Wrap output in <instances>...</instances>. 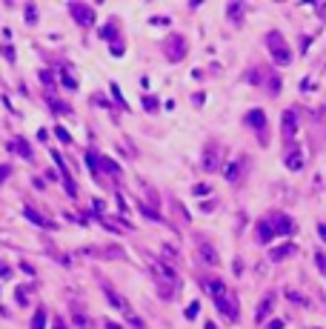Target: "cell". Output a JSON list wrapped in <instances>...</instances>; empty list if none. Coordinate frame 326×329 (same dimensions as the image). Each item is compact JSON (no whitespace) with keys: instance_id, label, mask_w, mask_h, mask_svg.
<instances>
[{"instance_id":"5bb4252c","label":"cell","mask_w":326,"mask_h":329,"mask_svg":"<svg viewBox=\"0 0 326 329\" xmlns=\"http://www.w3.org/2000/svg\"><path fill=\"white\" fill-rule=\"evenodd\" d=\"M29 292H32V286H17V289H14V304L29 307Z\"/></svg>"},{"instance_id":"7a4b0ae2","label":"cell","mask_w":326,"mask_h":329,"mask_svg":"<svg viewBox=\"0 0 326 329\" xmlns=\"http://www.w3.org/2000/svg\"><path fill=\"white\" fill-rule=\"evenodd\" d=\"M69 14L75 17L78 26H92L94 23V11L86 6V3H69Z\"/></svg>"},{"instance_id":"ffe728a7","label":"cell","mask_w":326,"mask_h":329,"mask_svg":"<svg viewBox=\"0 0 326 329\" xmlns=\"http://www.w3.org/2000/svg\"><path fill=\"white\" fill-rule=\"evenodd\" d=\"M200 258H203L206 263H218V255H215L212 246H200Z\"/></svg>"},{"instance_id":"cb8c5ba5","label":"cell","mask_w":326,"mask_h":329,"mask_svg":"<svg viewBox=\"0 0 326 329\" xmlns=\"http://www.w3.org/2000/svg\"><path fill=\"white\" fill-rule=\"evenodd\" d=\"M40 83H46V86H49V92H52V86H55V75L43 69V72H40Z\"/></svg>"},{"instance_id":"e0dca14e","label":"cell","mask_w":326,"mask_h":329,"mask_svg":"<svg viewBox=\"0 0 326 329\" xmlns=\"http://www.w3.org/2000/svg\"><path fill=\"white\" fill-rule=\"evenodd\" d=\"M295 252V246L292 243H286V246H278V249H272V261H280V258H286V255H292Z\"/></svg>"},{"instance_id":"e575fe53","label":"cell","mask_w":326,"mask_h":329,"mask_svg":"<svg viewBox=\"0 0 326 329\" xmlns=\"http://www.w3.org/2000/svg\"><path fill=\"white\" fill-rule=\"evenodd\" d=\"M206 329H218V327H215V324H206Z\"/></svg>"},{"instance_id":"52a82bcc","label":"cell","mask_w":326,"mask_h":329,"mask_svg":"<svg viewBox=\"0 0 326 329\" xmlns=\"http://www.w3.org/2000/svg\"><path fill=\"white\" fill-rule=\"evenodd\" d=\"M215 304H218V309H221V312H223V315H226L229 321H238V307H235V301H232L229 295L221 298V301H215Z\"/></svg>"},{"instance_id":"8fae6325","label":"cell","mask_w":326,"mask_h":329,"mask_svg":"<svg viewBox=\"0 0 326 329\" xmlns=\"http://www.w3.org/2000/svg\"><path fill=\"white\" fill-rule=\"evenodd\" d=\"M218 152H221L218 146H209V149H206V155H203V169H206V172L218 169Z\"/></svg>"},{"instance_id":"d4e9b609","label":"cell","mask_w":326,"mask_h":329,"mask_svg":"<svg viewBox=\"0 0 326 329\" xmlns=\"http://www.w3.org/2000/svg\"><path fill=\"white\" fill-rule=\"evenodd\" d=\"M143 106H146V109H149V112H158V109H161V103L155 101V98H149V95H146V98H143Z\"/></svg>"},{"instance_id":"30bf717a","label":"cell","mask_w":326,"mask_h":329,"mask_svg":"<svg viewBox=\"0 0 326 329\" xmlns=\"http://www.w3.org/2000/svg\"><path fill=\"white\" fill-rule=\"evenodd\" d=\"M246 123L255 126V129H263V126H266V114H263V109H252V112L246 114Z\"/></svg>"},{"instance_id":"484cf974","label":"cell","mask_w":326,"mask_h":329,"mask_svg":"<svg viewBox=\"0 0 326 329\" xmlns=\"http://www.w3.org/2000/svg\"><path fill=\"white\" fill-rule=\"evenodd\" d=\"M55 135H58L60 140H63V143H72V135L66 132V129H63V126H58V129H55Z\"/></svg>"},{"instance_id":"f546056e","label":"cell","mask_w":326,"mask_h":329,"mask_svg":"<svg viewBox=\"0 0 326 329\" xmlns=\"http://www.w3.org/2000/svg\"><path fill=\"white\" fill-rule=\"evenodd\" d=\"M198 309H200V304H192V307L186 309V318L192 321V318H195V315H198Z\"/></svg>"},{"instance_id":"6da1fadb","label":"cell","mask_w":326,"mask_h":329,"mask_svg":"<svg viewBox=\"0 0 326 329\" xmlns=\"http://www.w3.org/2000/svg\"><path fill=\"white\" fill-rule=\"evenodd\" d=\"M266 43H269V49H272V55H275V63H289V60H292L289 49H286V40H283L278 32H269L266 34Z\"/></svg>"},{"instance_id":"4dcf8cb0","label":"cell","mask_w":326,"mask_h":329,"mask_svg":"<svg viewBox=\"0 0 326 329\" xmlns=\"http://www.w3.org/2000/svg\"><path fill=\"white\" fill-rule=\"evenodd\" d=\"M0 278H3V281H6V278H12V269H9L6 263H0Z\"/></svg>"},{"instance_id":"4fadbf2b","label":"cell","mask_w":326,"mask_h":329,"mask_svg":"<svg viewBox=\"0 0 326 329\" xmlns=\"http://www.w3.org/2000/svg\"><path fill=\"white\" fill-rule=\"evenodd\" d=\"M46 321H49V312L43 307H37L35 318H32V329H46Z\"/></svg>"},{"instance_id":"2e32d148","label":"cell","mask_w":326,"mask_h":329,"mask_svg":"<svg viewBox=\"0 0 326 329\" xmlns=\"http://www.w3.org/2000/svg\"><path fill=\"white\" fill-rule=\"evenodd\" d=\"M14 149H17V152H20V155H23L26 160H32V146L26 143L23 137H17V140H14Z\"/></svg>"},{"instance_id":"1f68e13d","label":"cell","mask_w":326,"mask_h":329,"mask_svg":"<svg viewBox=\"0 0 326 329\" xmlns=\"http://www.w3.org/2000/svg\"><path fill=\"white\" fill-rule=\"evenodd\" d=\"M20 269H23V272H26V275H35V269H32V263H26V261H23V263H20Z\"/></svg>"},{"instance_id":"83f0119b","label":"cell","mask_w":326,"mask_h":329,"mask_svg":"<svg viewBox=\"0 0 326 329\" xmlns=\"http://www.w3.org/2000/svg\"><path fill=\"white\" fill-rule=\"evenodd\" d=\"M244 14V6L238 3V6H229V17H241Z\"/></svg>"},{"instance_id":"9c48e42d","label":"cell","mask_w":326,"mask_h":329,"mask_svg":"<svg viewBox=\"0 0 326 329\" xmlns=\"http://www.w3.org/2000/svg\"><path fill=\"white\" fill-rule=\"evenodd\" d=\"M272 307H275V295H266L263 298V304L257 307V312H255V321L260 324V321H266V315L272 312Z\"/></svg>"},{"instance_id":"ac0fdd59","label":"cell","mask_w":326,"mask_h":329,"mask_svg":"<svg viewBox=\"0 0 326 329\" xmlns=\"http://www.w3.org/2000/svg\"><path fill=\"white\" fill-rule=\"evenodd\" d=\"M106 301H109V304H112L115 309H126V304H123V298H120V295H115L112 289H106Z\"/></svg>"},{"instance_id":"d6a6232c","label":"cell","mask_w":326,"mask_h":329,"mask_svg":"<svg viewBox=\"0 0 326 329\" xmlns=\"http://www.w3.org/2000/svg\"><path fill=\"white\" fill-rule=\"evenodd\" d=\"M55 329H69V327H66V321L63 318H55Z\"/></svg>"},{"instance_id":"44dd1931","label":"cell","mask_w":326,"mask_h":329,"mask_svg":"<svg viewBox=\"0 0 326 329\" xmlns=\"http://www.w3.org/2000/svg\"><path fill=\"white\" fill-rule=\"evenodd\" d=\"M60 80H63V86H69V89H78V80L72 78V75H69V72H66V69L60 72Z\"/></svg>"},{"instance_id":"f1b7e54d","label":"cell","mask_w":326,"mask_h":329,"mask_svg":"<svg viewBox=\"0 0 326 329\" xmlns=\"http://www.w3.org/2000/svg\"><path fill=\"white\" fill-rule=\"evenodd\" d=\"M89 324H92V321H86V318H83V315H75V327L86 329V327H89Z\"/></svg>"},{"instance_id":"277c9868","label":"cell","mask_w":326,"mask_h":329,"mask_svg":"<svg viewBox=\"0 0 326 329\" xmlns=\"http://www.w3.org/2000/svg\"><path fill=\"white\" fill-rule=\"evenodd\" d=\"M200 284H203V289H206V292H209L215 301H221V298L229 295V292H226V284H223L221 278H203Z\"/></svg>"},{"instance_id":"4316f807","label":"cell","mask_w":326,"mask_h":329,"mask_svg":"<svg viewBox=\"0 0 326 329\" xmlns=\"http://www.w3.org/2000/svg\"><path fill=\"white\" fill-rule=\"evenodd\" d=\"M9 175H12V166H9V163H3V166H0V183L9 181Z\"/></svg>"},{"instance_id":"7c38bea8","label":"cell","mask_w":326,"mask_h":329,"mask_svg":"<svg viewBox=\"0 0 326 329\" xmlns=\"http://www.w3.org/2000/svg\"><path fill=\"white\" fill-rule=\"evenodd\" d=\"M272 235H275V229L269 226V220H260V223H257V232H255V238L260 240V243H266V240L272 238Z\"/></svg>"},{"instance_id":"ba28073f","label":"cell","mask_w":326,"mask_h":329,"mask_svg":"<svg viewBox=\"0 0 326 329\" xmlns=\"http://www.w3.org/2000/svg\"><path fill=\"white\" fill-rule=\"evenodd\" d=\"M23 215L29 218L32 223H37V226H43V229H55V223H52V220H46V218L40 215V212H35L32 206H23Z\"/></svg>"},{"instance_id":"8992f818","label":"cell","mask_w":326,"mask_h":329,"mask_svg":"<svg viewBox=\"0 0 326 329\" xmlns=\"http://www.w3.org/2000/svg\"><path fill=\"white\" fill-rule=\"evenodd\" d=\"M244 169H246V158H238V160H232V163L223 169V175H226V181L238 183L241 178H244Z\"/></svg>"},{"instance_id":"836d02e7","label":"cell","mask_w":326,"mask_h":329,"mask_svg":"<svg viewBox=\"0 0 326 329\" xmlns=\"http://www.w3.org/2000/svg\"><path fill=\"white\" fill-rule=\"evenodd\" d=\"M106 329H123L120 324H112V321H106Z\"/></svg>"},{"instance_id":"5b68a950","label":"cell","mask_w":326,"mask_h":329,"mask_svg":"<svg viewBox=\"0 0 326 329\" xmlns=\"http://www.w3.org/2000/svg\"><path fill=\"white\" fill-rule=\"evenodd\" d=\"M280 129H283V137L292 140L295 132H298V114L295 112H283V117H280Z\"/></svg>"},{"instance_id":"3957f363","label":"cell","mask_w":326,"mask_h":329,"mask_svg":"<svg viewBox=\"0 0 326 329\" xmlns=\"http://www.w3.org/2000/svg\"><path fill=\"white\" fill-rule=\"evenodd\" d=\"M166 55H169V60H180V57L186 55V40H183L180 34L169 37V40H166Z\"/></svg>"},{"instance_id":"9a60e30c","label":"cell","mask_w":326,"mask_h":329,"mask_svg":"<svg viewBox=\"0 0 326 329\" xmlns=\"http://www.w3.org/2000/svg\"><path fill=\"white\" fill-rule=\"evenodd\" d=\"M49 106H52L55 112H60V114H72V106H69V103H63V101H55L52 95H49Z\"/></svg>"},{"instance_id":"d6986e66","label":"cell","mask_w":326,"mask_h":329,"mask_svg":"<svg viewBox=\"0 0 326 329\" xmlns=\"http://www.w3.org/2000/svg\"><path fill=\"white\" fill-rule=\"evenodd\" d=\"M83 160H86V166H89L92 172H97V169H100V158H97L94 152H86V158H83Z\"/></svg>"},{"instance_id":"7402d4cb","label":"cell","mask_w":326,"mask_h":329,"mask_svg":"<svg viewBox=\"0 0 326 329\" xmlns=\"http://www.w3.org/2000/svg\"><path fill=\"white\" fill-rule=\"evenodd\" d=\"M26 23H37V9H35V3H26Z\"/></svg>"},{"instance_id":"603a6c76","label":"cell","mask_w":326,"mask_h":329,"mask_svg":"<svg viewBox=\"0 0 326 329\" xmlns=\"http://www.w3.org/2000/svg\"><path fill=\"white\" fill-rule=\"evenodd\" d=\"M286 166H289V169H301V155H298V152H292L289 158H286Z\"/></svg>"}]
</instances>
